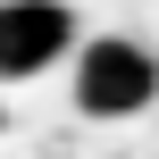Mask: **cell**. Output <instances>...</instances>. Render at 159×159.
Wrapping results in <instances>:
<instances>
[{"label": "cell", "instance_id": "6da1fadb", "mask_svg": "<svg viewBox=\"0 0 159 159\" xmlns=\"http://www.w3.org/2000/svg\"><path fill=\"white\" fill-rule=\"evenodd\" d=\"M159 101V50L134 34H92L75 42V109L101 126H126Z\"/></svg>", "mask_w": 159, "mask_h": 159}, {"label": "cell", "instance_id": "7a4b0ae2", "mask_svg": "<svg viewBox=\"0 0 159 159\" xmlns=\"http://www.w3.org/2000/svg\"><path fill=\"white\" fill-rule=\"evenodd\" d=\"M75 8L67 0H0V84L50 75L59 59H75Z\"/></svg>", "mask_w": 159, "mask_h": 159}, {"label": "cell", "instance_id": "3957f363", "mask_svg": "<svg viewBox=\"0 0 159 159\" xmlns=\"http://www.w3.org/2000/svg\"><path fill=\"white\" fill-rule=\"evenodd\" d=\"M0 126H8V117H0Z\"/></svg>", "mask_w": 159, "mask_h": 159}]
</instances>
